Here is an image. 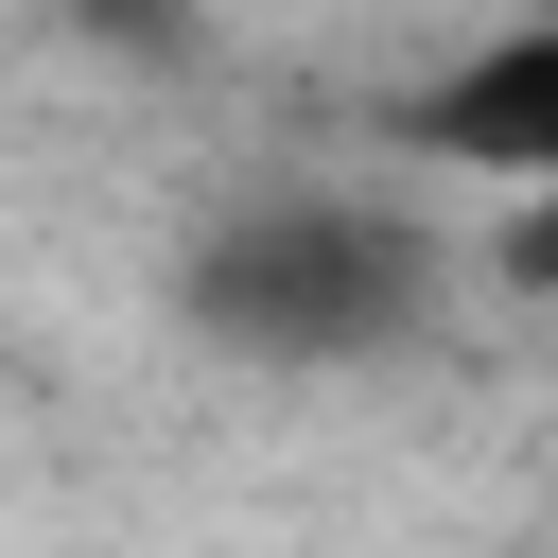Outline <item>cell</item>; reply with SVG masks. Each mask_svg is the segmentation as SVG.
Returning a JSON list of instances; mask_svg holds the SVG:
<instances>
[{
  "mask_svg": "<svg viewBox=\"0 0 558 558\" xmlns=\"http://www.w3.org/2000/svg\"><path fill=\"white\" fill-rule=\"evenodd\" d=\"M174 314L227 349V366H384L418 314H436V244L384 209V192H331V174H279V192H227L192 244H174Z\"/></svg>",
  "mask_w": 558,
  "mask_h": 558,
  "instance_id": "6da1fadb",
  "label": "cell"
},
{
  "mask_svg": "<svg viewBox=\"0 0 558 558\" xmlns=\"http://www.w3.org/2000/svg\"><path fill=\"white\" fill-rule=\"evenodd\" d=\"M52 35L105 52V70H192L209 52V0H52Z\"/></svg>",
  "mask_w": 558,
  "mask_h": 558,
  "instance_id": "3957f363",
  "label": "cell"
},
{
  "mask_svg": "<svg viewBox=\"0 0 558 558\" xmlns=\"http://www.w3.org/2000/svg\"><path fill=\"white\" fill-rule=\"evenodd\" d=\"M488 279H506L523 314H558V192H506V227H488Z\"/></svg>",
  "mask_w": 558,
  "mask_h": 558,
  "instance_id": "277c9868",
  "label": "cell"
},
{
  "mask_svg": "<svg viewBox=\"0 0 558 558\" xmlns=\"http://www.w3.org/2000/svg\"><path fill=\"white\" fill-rule=\"evenodd\" d=\"M401 157L418 174H488V192H558V0L488 17L471 52H436L401 87Z\"/></svg>",
  "mask_w": 558,
  "mask_h": 558,
  "instance_id": "7a4b0ae2",
  "label": "cell"
}]
</instances>
